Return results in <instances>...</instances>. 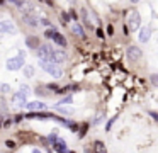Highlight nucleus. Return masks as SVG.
I'll return each mask as SVG.
<instances>
[{
    "label": "nucleus",
    "instance_id": "obj_7",
    "mask_svg": "<svg viewBox=\"0 0 158 153\" xmlns=\"http://www.w3.org/2000/svg\"><path fill=\"white\" fill-rule=\"evenodd\" d=\"M26 107H27L31 112H43V111H46V104H43V102H39V100L27 102V104H26Z\"/></svg>",
    "mask_w": 158,
    "mask_h": 153
},
{
    "label": "nucleus",
    "instance_id": "obj_25",
    "mask_svg": "<svg viewBox=\"0 0 158 153\" xmlns=\"http://www.w3.org/2000/svg\"><path fill=\"white\" fill-rule=\"evenodd\" d=\"M61 20H63V24L68 22V14H66V12H61Z\"/></svg>",
    "mask_w": 158,
    "mask_h": 153
},
{
    "label": "nucleus",
    "instance_id": "obj_14",
    "mask_svg": "<svg viewBox=\"0 0 158 153\" xmlns=\"http://www.w3.org/2000/svg\"><path fill=\"white\" fill-rule=\"evenodd\" d=\"M53 41H55V43L58 44V46H63V48L66 46V39H65V36H63V34H60L58 31H56V34L53 36Z\"/></svg>",
    "mask_w": 158,
    "mask_h": 153
},
{
    "label": "nucleus",
    "instance_id": "obj_26",
    "mask_svg": "<svg viewBox=\"0 0 158 153\" xmlns=\"http://www.w3.org/2000/svg\"><path fill=\"white\" fill-rule=\"evenodd\" d=\"M95 32H97V37H100V39L104 37V31H102V29H97Z\"/></svg>",
    "mask_w": 158,
    "mask_h": 153
},
{
    "label": "nucleus",
    "instance_id": "obj_23",
    "mask_svg": "<svg viewBox=\"0 0 158 153\" xmlns=\"http://www.w3.org/2000/svg\"><path fill=\"white\" fill-rule=\"evenodd\" d=\"M19 92H22L24 95H29V94H31V88H29L27 85H22V87H21V90H19Z\"/></svg>",
    "mask_w": 158,
    "mask_h": 153
},
{
    "label": "nucleus",
    "instance_id": "obj_18",
    "mask_svg": "<svg viewBox=\"0 0 158 153\" xmlns=\"http://www.w3.org/2000/svg\"><path fill=\"white\" fill-rule=\"evenodd\" d=\"M26 43H27V46H29V48H36V46L39 44V41L36 39L34 36H29L27 39H26Z\"/></svg>",
    "mask_w": 158,
    "mask_h": 153
},
{
    "label": "nucleus",
    "instance_id": "obj_24",
    "mask_svg": "<svg viewBox=\"0 0 158 153\" xmlns=\"http://www.w3.org/2000/svg\"><path fill=\"white\" fill-rule=\"evenodd\" d=\"M5 146H7L9 150H14L15 148V143L12 141V139H7V141H5Z\"/></svg>",
    "mask_w": 158,
    "mask_h": 153
},
{
    "label": "nucleus",
    "instance_id": "obj_5",
    "mask_svg": "<svg viewBox=\"0 0 158 153\" xmlns=\"http://www.w3.org/2000/svg\"><path fill=\"white\" fill-rule=\"evenodd\" d=\"M126 56H127V60H129L131 63H134V61H138L141 56H143V53H141V49L138 46L131 44V46H127V49H126Z\"/></svg>",
    "mask_w": 158,
    "mask_h": 153
},
{
    "label": "nucleus",
    "instance_id": "obj_27",
    "mask_svg": "<svg viewBox=\"0 0 158 153\" xmlns=\"http://www.w3.org/2000/svg\"><path fill=\"white\" fill-rule=\"evenodd\" d=\"M12 3H14L15 7H24V2H19V0H14Z\"/></svg>",
    "mask_w": 158,
    "mask_h": 153
},
{
    "label": "nucleus",
    "instance_id": "obj_1",
    "mask_svg": "<svg viewBox=\"0 0 158 153\" xmlns=\"http://www.w3.org/2000/svg\"><path fill=\"white\" fill-rule=\"evenodd\" d=\"M39 66H41L44 71H48V73L51 75V77H55V78H61V77H63L61 68H60L58 65H55V63H48V61H39Z\"/></svg>",
    "mask_w": 158,
    "mask_h": 153
},
{
    "label": "nucleus",
    "instance_id": "obj_22",
    "mask_svg": "<svg viewBox=\"0 0 158 153\" xmlns=\"http://www.w3.org/2000/svg\"><path fill=\"white\" fill-rule=\"evenodd\" d=\"M9 90H10V85H9V83H2V85H0V92H4V94H7Z\"/></svg>",
    "mask_w": 158,
    "mask_h": 153
},
{
    "label": "nucleus",
    "instance_id": "obj_12",
    "mask_svg": "<svg viewBox=\"0 0 158 153\" xmlns=\"http://www.w3.org/2000/svg\"><path fill=\"white\" fill-rule=\"evenodd\" d=\"M53 146H55V150L58 153H66V151H68V148H66V141H65V139H61V138L55 139V145H53Z\"/></svg>",
    "mask_w": 158,
    "mask_h": 153
},
{
    "label": "nucleus",
    "instance_id": "obj_16",
    "mask_svg": "<svg viewBox=\"0 0 158 153\" xmlns=\"http://www.w3.org/2000/svg\"><path fill=\"white\" fill-rule=\"evenodd\" d=\"M94 148H95V153H107L106 145H104L102 141H95L94 143Z\"/></svg>",
    "mask_w": 158,
    "mask_h": 153
},
{
    "label": "nucleus",
    "instance_id": "obj_19",
    "mask_svg": "<svg viewBox=\"0 0 158 153\" xmlns=\"http://www.w3.org/2000/svg\"><path fill=\"white\" fill-rule=\"evenodd\" d=\"M22 71H24L26 77H34V68H32L31 65H26V66L22 68Z\"/></svg>",
    "mask_w": 158,
    "mask_h": 153
},
{
    "label": "nucleus",
    "instance_id": "obj_28",
    "mask_svg": "<svg viewBox=\"0 0 158 153\" xmlns=\"http://www.w3.org/2000/svg\"><path fill=\"white\" fill-rule=\"evenodd\" d=\"M151 82H153V85H158V78H156V75H151Z\"/></svg>",
    "mask_w": 158,
    "mask_h": 153
},
{
    "label": "nucleus",
    "instance_id": "obj_10",
    "mask_svg": "<svg viewBox=\"0 0 158 153\" xmlns=\"http://www.w3.org/2000/svg\"><path fill=\"white\" fill-rule=\"evenodd\" d=\"M12 102L15 105H26L27 104V95H24L22 92H15L14 97H12Z\"/></svg>",
    "mask_w": 158,
    "mask_h": 153
},
{
    "label": "nucleus",
    "instance_id": "obj_13",
    "mask_svg": "<svg viewBox=\"0 0 158 153\" xmlns=\"http://www.w3.org/2000/svg\"><path fill=\"white\" fill-rule=\"evenodd\" d=\"M72 32L75 34V36H78V37H85V31H83V27L80 26L78 22H75L72 26Z\"/></svg>",
    "mask_w": 158,
    "mask_h": 153
},
{
    "label": "nucleus",
    "instance_id": "obj_21",
    "mask_svg": "<svg viewBox=\"0 0 158 153\" xmlns=\"http://www.w3.org/2000/svg\"><path fill=\"white\" fill-rule=\"evenodd\" d=\"M61 114H73V109L72 107H56Z\"/></svg>",
    "mask_w": 158,
    "mask_h": 153
},
{
    "label": "nucleus",
    "instance_id": "obj_2",
    "mask_svg": "<svg viewBox=\"0 0 158 153\" xmlns=\"http://www.w3.org/2000/svg\"><path fill=\"white\" fill-rule=\"evenodd\" d=\"M24 56H26V53H24V51H21L19 56L9 58V60H7V70L15 71V70H19V68H22V66H24Z\"/></svg>",
    "mask_w": 158,
    "mask_h": 153
},
{
    "label": "nucleus",
    "instance_id": "obj_15",
    "mask_svg": "<svg viewBox=\"0 0 158 153\" xmlns=\"http://www.w3.org/2000/svg\"><path fill=\"white\" fill-rule=\"evenodd\" d=\"M24 20L29 24V26H32V27H36V26L39 24V22H38V19H36L34 15H31V14H24Z\"/></svg>",
    "mask_w": 158,
    "mask_h": 153
},
{
    "label": "nucleus",
    "instance_id": "obj_17",
    "mask_svg": "<svg viewBox=\"0 0 158 153\" xmlns=\"http://www.w3.org/2000/svg\"><path fill=\"white\" fill-rule=\"evenodd\" d=\"M72 102H73V97H72V95H66L65 99H61V100L56 104V107H63L65 104H72Z\"/></svg>",
    "mask_w": 158,
    "mask_h": 153
},
{
    "label": "nucleus",
    "instance_id": "obj_9",
    "mask_svg": "<svg viewBox=\"0 0 158 153\" xmlns=\"http://www.w3.org/2000/svg\"><path fill=\"white\" fill-rule=\"evenodd\" d=\"M66 60V54L63 49H53V63L55 65H60Z\"/></svg>",
    "mask_w": 158,
    "mask_h": 153
},
{
    "label": "nucleus",
    "instance_id": "obj_30",
    "mask_svg": "<svg viewBox=\"0 0 158 153\" xmlns=\"http://www.w3.org/2000/svg\"><path fill=\"white\" fill-rule=\"evenodd\" d=\"M32 153H41V150H38V148H34V150H32Z\"/></svg>",
    "mask_w": 158,
    "mask_h": 153
},
{
    "label": "nucleus",
    "instance_id": "obj_20",
    "mask_svg": "<svg viewBox=\"0 0 158 153\" xmlns=\"http://www.w3.org/2000/svg\"><path fill=\"white\" fill-rule=\"evenodd\" d=\"M56 34V29H53V27H48L46 29V32H44V36L48 37V39H53V36Z\"/></svg>",
    "mask_w": 158,
    "mask_h": 153
},
{
    "label": "nucleus",
    "instance_id": "obj_8",
    "mask_svg": "<svg viewBox=\"0 0 158 153\" xmlns=\"http://www.w3.org/2000/svg\"><path fill=\"white\" fill-rule=\"evenodd\" d=\"M15 26L10 22V20H0V32H10L15 34Z\"/></svg>",
    "mask_w": 158,
    "mask_h": 153
},
{
    "label": "nucleus",
    "instance_id": "obj_3",
    "mask_svg": "<svg viewBox=\"0 0 158 153\" xmlns=\"http://www.w3.org/2000/svg\"><path fill=\"white\" fill-rule=\"evenodd\" d=\"M127 24H129V29L131 31H138V29H139L141 17H139V12H138L136 9H131L129 10V15H127Z\"/></svg>",
    "mask_w": 158,
    "mask_h": 153
},
{
    "label": "nucleus",
    "instance_id": "obj_6",
    "mask_svg": "<svg viewBox=\"0 0 158 153\" xmlns=\"http://www.w3.org/2000/svg\"><path fill=\"white\" fill-rule=\"evenodd\" d=\"M26 117L29 119H39V121H43V119H56L55 114H49V112H29Z\"/></svg>",
    "mask_w": 158,
    "mask_h": 153
},
{
    "label": "nucleus",
    "instance_id": "obj_4",
    "mask_svg": "<svg viewBox=\"0 0 158 153\" xmlns=\"http://www.w3.org/2000/svg\"><path fill=\"white\" fill-rule=\"evenodd\" d=\"M38 56H39V61H48V63H53V49L49 46H39Z\"/></svg>",
    "mask_w": 158,
    "mask_h": 153
},
{
    "label": "nucleus",
    "instance_id": "obj_11",
    "mask_svg": "<svg viewBox=\"0 0 158 153\" xmlns=\"http://www.w3.org/2000/svg\"><path fill=\"white\" fill-rule=\"evenodd\" d=\"M150 36H151V29H150V26H144L143 29L139 31V41L141 43H148L150 41Z\"/></svg>",
    "mask_w": 158,
    "mask_h": 153
},
{
    "label": "nucleus",
    "instance_id": "obj_29",
    "mask_svg": "<svg viewBox=\"0 0 158 153\" xmlns=\"http://www.w3.org/2000/svg\"><path fill=\"white\" fill-rule=\"evenodd\" d=\"M114 121H116V117H112V119H110L109 122H107V131H109V129H110V126H112V122H114Z\"/></svg>",
    "mask_w": 158,
    "mask_h": 153
}]
</instances>
